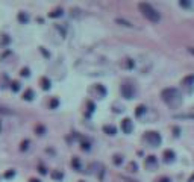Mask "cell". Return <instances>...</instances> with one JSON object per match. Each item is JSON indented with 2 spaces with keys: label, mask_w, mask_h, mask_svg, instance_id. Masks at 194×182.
<instances>
[{
  "label": "cell",
  "mask_w": 194,
  "mask_h": 182,
  "mask_svg": "<svg viewBox=\"0 0 194 182\" xmlns=\"http://www.w3.org/2000/svg\"><path fill=\"white\" fill-rule=\"evenodd\" d=\"M161 97L170 108H178L182 103V96H181L179 90H176V88H165L161 93Z\"/></svg>",
  "instance_id": "6da1fadb"
},
{
  "label": "cell",
  "mask_w": 194,
  "mask_h": 182,
  "mask_svg": "<svg viewBox=\"0 0 194 182\" xmlns=\"http://www.w3.org/2000/svg\"><path fill=\"white\" fill-rule=\"evenodd\" d=\"M138 8H140V11H141V14L149 20V21H153V23H158L159 20H161V15H159V12L156 11L155 8L152 6V5H149V3H140L138 5Z\"/></svg>",
  "instance_id": "7a4b0ae2"
},
{
  "label": "cell",
  "mask_w": 194,
  "mask_h": 182,
  "mask_svg": "<svg viewBox=\"0 0 194 182\" xmlns=\"http://www.w3.org/2000/svg\"><path fill=\"white\" fill-rule=\"evenodd\" d=\"M144 140H146L149 144H152V146H158V144L161 143V135H159L158 132H147V134L144 135Z\"/></svg>",
  "instance_id": "3957f363"
},
{
  "label": "cell",
  "mask_w": 194,
  "mask_h": 182,
  "mask_svg": "<svg viewBox=\"0 0 194 182\" xmlns=\"http://www.w3.org/2000/svg\"><path fill=\"white\" fill-rule=\"evenodd\" d=\"M182 85L187 88L188 93H191V91H193V85H194V76L193 75H191V76H187L185 79H182Z\"/></svg>",
  "instance_id": "277c9868"
},
{
  "label": "cell",
  "mask_w": 194,
  "mask_h": 182,
  "mask_svg": "<svg viewBox=\"0 0 194 182\" xmlns=\"http://www.w3.org/2000/svg\"><path fill=\"white\" fill-rule=\"evenodd\" d=\"M121 131L124 134H130L132 132V122H130V118H124L121 122Z\"/></svg>",
  "instance_id": "5b68a950"
},
{
  "label": "cell",
  "mask_w": 194,
  "mask_h": 182,
  "mask_svg": "<svg viewBox=\"0 0 194 182\" xmlns=\"http://www.w3.org/2000/svg\"><path fill=\"white\" fill-rule=\"evenodd\" d=\"M121 94H123L126 99H132V97H134V88H132L130 85L126 84V85L121 87Z\"/></svg>",
  "instance_id": "8992f818"
},
{
  "label": "cell",
  "mask_w": 194,
  "mask_h": 182,
  "mask_svg": "<svg viewBox=\"0 0 194 182\" xmlns=\"http://www.w3.org/2000/svg\"><path fill=\"white\" fill-rule=\"evenodd\" d=\"M178 120H194V112H184V114H174L173 115Z\"/></svg>",
  "instance_id": "52a82bcc"
},
{
  "label": "cell",
  "mask_w": 194,
  "mask_h": 182,
  "mask_svg": "<svg viewBox=\"0 0 194 182\" xmlns=\"http://www.w3.org/2000/svg\"><path fill=\"white\" fill-rule=\"evenodd\" d=\"M174 159V152L173 150H165L164 152V161L165 162H170V161H173Z\"/></svg>",
  "instance_id": "ba28073f"
},
{
  "label": "cell",
  "mask_w": 194,
  "mask_h": 182,
  "mask_svg": "<svg viewBox=\"0 0 194 182\" xmlns=\"http://www.w3.org/2000/svg\"><path fill=\"white\" fill-rule=\"evenodd\" d=\"M155 166H156V158H155V156H149V158L146 159V167L153 169Z\"/></svg>",
  "instance_id": "9c48e42d"
},
{
  "label": "cell",
  "mask_w": 194,
  "mask_h": 182,
  "mask_svg": "<svg viewBox=\"0 0 194 182\" xmlns=\"http://www.w3.org/2000/svg\"><path fill=\"white\" fill-rule=\"evenodd\" d=\"M103 131L108 134V135H115V128L114 126H111V125H106V126H103Z\"/></svg>",
  "instance_id": "30bf717a"
},
{
  "label": "cell",
  "mask_w": 194,
  "mask_h": 182,
  "mask_svg": "<svg viewBox=\"0 0 194 182\" xmlns=\"http://www.w3.org/2000/svg\"><path fill=\"white\" fill-rule=\"evenodd\" d=\"M23 99H24V100H32V99H34V91L31 90V88H29V90H26L24 96H23Z\"/></svg>",
  "instance_id": "8fae6325"
},
{
  "label": "cell",
  "mask_w": 194,
  "mask_h": 182,
  "mask_svg": "<svg viewBox=\"0 0 194 182\" xmlns=\"http://www.w3.org/2000/svg\"><path fill=\"white\" fill-rule=\"evenodd\" d=\"M41 85H42V90H49L50 88V81L47 78H42L41 79Z\"/></svg>",
  "instance_id": "7c38bea8"
},
{
  "label": "cell",
  "mask_w": 194,
  "mask_h": 182,
  "mask_svg": "<svg viewBox=\"0 0 194 182\" xmlns=\"http://www.w3.org/2000/svg\"><path fill=\"white\" fill-rule=\"evenodd\" d=\"M144 112H146V106H144V105H140V106L137 108V111H135V115L140 117V115H143Z\"/></svg>",
  "instance_id": "4fadbf2b"
},
{
  "label": "cell",
  "mask_w": 194,
  "mask_h": 182,
  "mask_svg": "<svg viewBox=\"0 0 194 182\" xmlns=\"http://www.w3.org/2000/svg\"><path fill=\"white\" fill-rule=\"evenodd\" d=\"M49 15H50V17H59V15H62V9H56V11L50 12Z\"/></svg>",
  "instance_id": "5bb4252c"
},
{
  "label": "cell",
  "mask_w": 194,
  "mask_h": 182,
  "mask_svg": "<svg viewBox=\"0 0 194 182\" xmlns=\"http://www.w3.org/2000/svg\"><path fill=\"white\" fill-rule=\"evenodd\" d=\"M117 23H120V24H123V26H127V27H132V24H130L129 21H124V20H121V18H118Z\"/></svg>",
  "instance_id": "9a60e30c"
},
{
  "label": "cell",
  "mask_w": 194,
  "mask_h": 182,
  "mask_svg": "<svg viewBox=\"0 0 194 182\" xmlns=\"http://www.w3.org/2000/svg\"><path fill=\"white\" fill-rule=\"evenodd\" d=\"M12 91H18L20 90V82H12Z\"/></svg>",
  "instance_id": "2e32d148"
},
{
  "label": "cell",
  "mask_w": 194,
  "mask_h": 182,
  "mask_svg": "<svg viewBox=\"0 0 194 182\" xmlns=\"http://www.w3.org/2000/svg\"><path fill=\"white\" fill-rule=\"evenodd\" d=\"M18 18H20V21H27V20H29V17H26L24 14H20Z\"/></svg>",
  "instance_id": "e0dca14e"
},
{
  "label": "cell",
  "mask_w": 194,
  "mask_h": 182,
  "mask_svg": "<svg viewBox=\"0 0 194 182\" xmlns=\"http://www.w3.org/2000/svg\"><path fill=\"white\" fill-rule=\"evenodd\" d=\"M52 176H53L55 179H62V173H58V172H55Z\"/></svg>",
  "instance_id": "ac0fdd59"
},
{
  "label": "cell",
  "mask_w": 194,
  "mask_h": 182,
  "mask_svg": "<svg viewBox=\"0 0 194 182\" xmlns=\"http://www.w3.org/2000/svg\"><path fill=\"white\" fill-rule=\"evenodd\" d=\"M31 73H29V68H23L21 70V76H29Z\"/></svg>",
  "instance_id": "d6986e66"
},
{
  "label": "cell",
  "mask_w": 194,
  "mask_h": 182,
  "mask_svg": "<svg viewBox=\"0 0 194 182\" xmlns=\"http://www.w3.org/2000/svg\"><path fill=\"white\" fill-rule=\"evenodd\" d=\"M58 106V100L56 99H53L52 102H50V108H56Z\"/></svg>",
  "instance_id": "ffe728a7"
},
{
  "label": "cell",
  "mask_w": 194,
  "mask_h": 182,
  "mask_svg": "<svg viewBox=\"0 0 194 182\" xmlns=\"http://www.w3.org/2000/svg\"><path fill=\"white\" fill-rule=\"evenodd\" d=\"M114 162H115V164H121V156L115 155V156H114Z\"/></svg>",
  "instance_id": "44dd1931"
},
{
  "label": "cell",
  "mask_w": 194,
  "mask_h": 182,
  "mask_svg": "<svg viewBox=\"0 0 194 182\" xmlns=\"http://www.w3.org/2000/svg\"><path fill=\"white\" fill-rule=\"evenodd\" d=\"M0 112H2V114H11V112H9L6 108H3V106H0Z\"/></svg>",
  "instance_id": "7402d4cb"
},
{
  "label": "cell",
  "mask_w": 194,
  "mask_h": 182,
  "mask_svg": "<svg viewBox=\"0 0 194 182\" xmlns=\"http://www.w3.org/2000/svg\"><path fill=\"white\" fill-rule=\"evenodd\" d=\"M73 166H75L76 169H79V161L78 159H73Z\"/></svg>",
  "instance_id": "603a6c76"
},
{
  "label": "cell",
  "mask_w": 194,
  "mask_h": 182,
  "mask_svg": "<svg viewBox=\"0 0 194 182\" xmlns=\"http://www.w3.org/2000/svg\"><path fill=\"white\" fill-rule=\"evenodd\" d=\"M158 182H170V179H168V178H161Z\"/></svg>",
  "instance_id": "cb8c5ba5"
},
{
  "label": "cell",
  "mask_w": 194,
  "mask_h": 182,
  "mask_svg": "<svg viewBox=\"0 0 194 182\" xmlns=\"http://www.w3.org/2000/svg\"><path fill=\"white\" fill-rule=\"evenodd\" d=\"M188 52H190L191 55H194V49H193V47H188Z\"/></svg>",
  "instance_id": "d4e9b609"
},
{
  "label": "cell",
  "mask_w": 194,
  "mask_h": 182,
  "mask_svg": "<svg viewBox=\"0 0 194 182\" xmlns=\"http://www.w3.org/2000/svg\"><path fill=\"white\" fill-rule=\"evenodd\" d=\"M12 175H14V172H9V173H6V178H11Z\"/></svg>",
  "instance_id": "484cf974"
},
{
  "label": "cell",
  "mask_w": 194,
  "mask_h": 182,
  "mask_svg": "<svg viewBox=\"0 0 194 182\" xmlns=\"http://www.w3.org/2000/svg\"><path fill=\"white\" fill-rule=\"evenodd\" d=\"M31 182H39V181H37V179H32V181H31Z\"/></svg>",
  "instance_id": "4316f807"
}]
</instances>
